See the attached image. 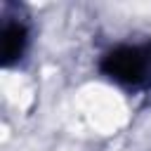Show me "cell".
I'll return each instance as SVG.
<instances>
[{
  "instance_id": "obj_2",
  "label": "cell",
  "mask_w": 151,
  "mask_h": 151,
  "mask_svg": "<svg viewBox=\"0 0 151 151\" xmlns=\"http://www.w3.org/2000/svg\"><path fill=\"white\" fill-rule=\"evenodd\" d=\"M26 45H28V31L21 21H9V24L2 26L0 50H2V64L5 66L19 61L21 54L26 52Z\"/></svg>"
},
{
  "instance_id": "obj_1",
  "label": "cell",
  "mask_w": 151,
  "mask_h": 151,
  "mask_svg": "<svg viewBox=\"0 0 151 151\" xmlns=\"http://www.w3.org/2000/svg\"><path fill=\"white\" fill-rule=\"evenodd\" d=\"M101 71L125 87L151 85V45H120L104 54Z\"/></svg>"
}]
</instances>
